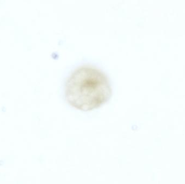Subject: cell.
<instances>
[{"label":"cell","instance_id":"7a4b0ae2","mask_svg":"<svg viewBox=\"0 0 185 184\" xmlns=\"http://www.w3.org/2000/svg\"><path fill=\"white\" fill-rule=\"evenodd\" d=\"M6 160L3 158H0V167H4L6 166Z\"/></svg>","mask_w":185,"mask_h":184},{"label":"cell","instance_id":"6da1fadb","mask_svg":"<svg viewBox=\"0 0 185 184\" xmlns=\"http://www.w3.org/2000/svg\"><path fill=\"white\" fill-rule=\"evenodd\" d=\"M112 92L107 75L95 65L85 64L76 68L67 78L65 96L71 106L82 111L99 107Z\"/></svg>","mask_w":185,"mask_h":184}]
</instances>
